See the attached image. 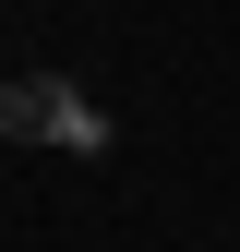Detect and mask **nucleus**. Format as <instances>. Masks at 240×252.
<instances>
[{
    "mask_svg": "<svg viewBox=\"0 0 240 252\" xmlns=\"http://www.w3.org/2000/svg\"><path fill=\"white\" fill-rule=\"evenodd\" d=\"M0 132L12 144H60V156H96L108 144V108L84 96L72 72H12L0 84Z\"/></svg>",
    "mask_w": 240,
    "mask_h": 252,
    "instance_id": "nucleus-1",
    "label": "nucleus"
}]
</instances>
